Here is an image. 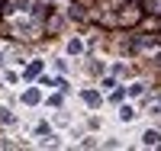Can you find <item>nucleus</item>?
I'll list each match as a JSON object with an SVG mask.
<instances>
[{
    "instance_id": "1",
    "label": "nucleus",
    "mask_w": 161,
    "mask_h": 151,
    "mask_svg": "<svg viewBox=\"0 0 161 151\" xmlns=\"http://www.w3.org/2000/svg\"><path fill=\"white\" fill-rule=\"evenodd\" d=\"M116 116H119V122H132V119H136L139 113H136V106H129V103H123V106H119V113H116Z\"/></svg>"
},
{
    "instance_id": "4",
    "label": "nucleus",
    "mask_w": 161,
    "mask_h": 151,
    "mask_svg": "<svg viewBox=\"0 0 161 151\" xmlns=\"http://www.w3.org/2000/svg\"><path fill=\"white\" fill-rule=\"evenodd\" d=\"M84 51V42L80 39H68V55H80Z\"/></svg>"
},
{
    "instance_id": "10",
    "label": "nucleus",
    "mask_w": 161,
    "mask_h": 151,
    "mask_svg": "<svg viewBox=\"0 0 161 151\" xmlns=\"http://www.w3.org/2000/svg\"><path fill=\"white\" fill-rule=\"evenodd\" d=\"M0 64H7V51H0Z\"/></svg>"
},
{
    "instance_id": "3",
    "label": "nucleus",
    "mask_w": 161,
    "mask_h": 151,
    "mask_svg": "<svg viewBox=\"0 0 161 151\" xmlns=\"http://www.w3.org/2000/svg\"><path fill=\"white\" fill-rule=\"evenodd\" d=\"M80 97H84V103H87V106H100V93H97V90H84Z\"/></svg>"
},
{
    "instance_id": "6",
    "label": "nucleus",
    "mask_w": 161,
    "mask_h": 151,
    "mask_svg": "<svg viewBox=\"0 0 161 151\" xmlns=\"http://www.w3.org/2000/svg\"><path fill=\"white\" fill-rule=\"evenodd\" d=\"M126 93H129V97H142V93H145V84H142V80H136V84H132Z\"/></svg>"
},
{
    "instance_id": "7",
    "label": "nucleus",
    "mask_w": 161,
    "mask_h": 151,
    "mask_svg": "<svg viewBox=\"0 0 161 151\" xmlns=\"http://www.w3.org/2000/svg\"><path fill=\"white\" fill-rule=\"evenodd\" d=\"M39 71H42V61H32L29 67H26V77H36Z\"/></svg>"
},
{
    "instance_id": "11",
    "label": "nucleus",
    "mask_w": 161,
    "mask_h": 151,
    "mask_svg": "<svg viewBox=\"0 0 161 151\" xmlns=\"http://www.w3.org/2000/svg\"><path fill=\"white\" fill-rule=\"evenodd\" d=\"M155 64H158V67H161V51H158V55H155Z\"/></svg>"
},
{
    "instance_id": "2",
    "label": "nucleus",
    "mask_w": 161,
    "mask_h": 151,
    "mask_svg": "<svg viewBox=\"0 0 161 151\" xmlns=\"http://www.w3.org/2000/svg\"><path fill=\"white\" fill-rule=\"evenodd\" d=\"M39 100H42V93H39L36 87H29V90H26V93H23V103H26V106H36Z\"/></svg>"
},
{
    "instance_id": "9",
    "label": "nucleus",
    "mask_w": 161,
    "mask_h": 151,
    "mask_svg": "<svg viewBox=\"0 0 161 151\" xmlns=\"http://www.w3.org/2000/svg\"><path fill=\"white\" fill-rule=\"evenodd\" d=\"M55 71H61V74L68 71V58H55Z\"/></svg>"
},
{
    "instance_id": "8",
    "label": "nucleus",
    "mask_w": 161,
    "mask_h": 151,
    "mask_svg": "<svg viewBox=\"0 0 161 151\" xmlns=\"http://www.w3.org/2000/svg\"><path fill=\"white\" fill-rule=\"evenodd\" d=\"M0 122H7V126L13 122V113H10V106H0Z\"/></svg>"
},
{
    "instance_id": "5",
    "label": "nucleus",
    "mask_w": 161,
    "mask_h": 151,
    "mask_svg": "<svg viewBox=\"0 0 161 151\" xmlns=\"http://www.w3.org/2000/svg\"><path fill=\"white\" fill-rule=\"evenodd\" d=\"M158 138H161V135H158L155 129H148V132L142 135V145H158Z\"/></svg>"
}]
</instances>
